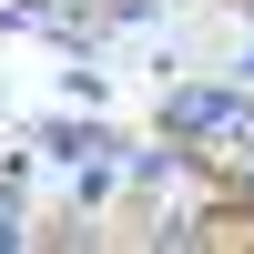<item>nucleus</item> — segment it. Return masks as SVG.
I'll list each match as a JSON object with an SVG mask.
<instances>
[{
  "label": "nucleus",
  "instance_id": "f257e3e1",
  "mask_svg": "<svg viewBox=\"0 0 254 254\" xmlns=\"http://www.w3.org/2000/svg\"><path fill=\"white\" fill-rule=\"evenodd\" d=\"M173 132H234V142H254V102H234V92H183L173 102Z\"/></svg>",
  "mask_w": 254,
  "mask_h": 254
},
{
  "label": "nucleus",
  "instance_id": "f03ea898",
  "mask_svg": "<svg viewBox=\"0 0 254 254\" xmlns=\"http://www.w3.org/2000/svg\"><path fill=\"white\" fill-rule=\"evenodd\" d=\"M51 153L61 163H102V132H92V122H51Z\"/></svg>",
  "mask_w": 254,
  "mask_h": 254
},
{
  "label": "nucleus",
  "instance_id": "7ed1b4c3",
  "mask_svg": "<svg viewBox=\"0 0 254 254\" xmlns=\"http://www.w3.org/2000/svg\"><path fill=\"white\" fill-rule=\"evenodd\" d=\"M0 244H20V214H10V203H0Z\"/></svg>",
  "mask_w": 254,
  "mask_h": 254
}]
</instances>
